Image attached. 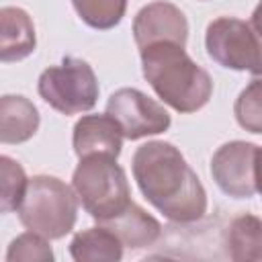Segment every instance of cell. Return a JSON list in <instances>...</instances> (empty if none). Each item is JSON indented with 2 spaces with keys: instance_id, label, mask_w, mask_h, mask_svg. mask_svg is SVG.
<instances>
[{
  "instance_id": "obj_1",
  "label": "cell",
  "mask_w": 262,
  "mask_h": 262,
  "mask_svg": "<svg viewBox=\"0 0 262 262\" xmlns=\"http://www.w3.org/2000/svg\"><path fill=\"white\" fill-rule=\"evenodd\" d=\"M131 170L145 201L168 221L194 223L205 217L207 190L176 145L158 139L139 145Z\"/></svg>"
},
{
  "instance_id": "obj_2",
  "label": "cell",
  "mask_w": 262,
  "mask_h": 262,
  "mask_svg": "<svg viewBox=\"0 0 262 262\" xmlns=\"http://www.w3.org/2000/svg\"><path fill=\"white\" fill-rule=\"evenodd\" d=\"M139 55L143 78L164 104L176 113L190 115L209 102L213 80L207 70L192 61L182 45L162 41L141 49Z\"/></svg>"
},
{
  "instance_id": "obj_3",
  "label": "cell",
  "mask_w": 262,
  "mask_h": 262,
  "mask_svg": "<svg viewBox=\"0 0 262 262\" xmlns=\"http://www.w3.org/2000/svg\"><path fill=\"white\" fill-rule=\"evenodd\" d=\"M78 203L74 186L55 176L37 174L29 178L25 199L16 213L27 229L47 239H61L76 225Z\"/></svg>"
},
{
  "instance_id": "obj_4",
  "label": "cell",
  "mask_w": 262,
  "mask_h": 262,
  "mask_svg": "<svg viewBox=\"0 0 262 262\" xmlns=\"http://www.w3.org/2000/svg\"><path fill=\"white\" fill-rule=\"evenodd\" d=\"M72 186L84 211L96 223L121 215L133 203L127 174L111 156L80 158L72 174Z\"/></svg>"
},
{
  "instance_id": "obj_5",
  "label": "cell",
  "mask_w": 262,
  "mask_h": 262,
  "mask_svg": "<svg viewBox=\"0 0 262 262\" xmlns=\"http://www.w3.org/2000/svg\"><path fill=\"white\" fill-rule=\"evenodd\" d=\"M37 92L53 111L61 115H78L94 108L100 88L88 61L66 55L59 66H49L41 72Z\"/></svg>"
},
{
  "instance_id": "obj_6",
  "label": "cell",
  "mask_w": 262,
  "mask_h": 262,
  "mask_svg": "<svg viewBox=\"0 0 262 262\" xmlns=\"http://www.w3.org/2000/svg\"><path fill=\"white\" fill-rule=\"evenodd\" d=\"M205 47L209 57L235 72L258 74L262 68V39L250 23L235 16H219L205 31Z\"/></svg>"
},
{
  "instance_id": "obj_7",
  "label": "cell",
  "mask_w": 262,
  "mask_h": 262,
  "mask_svg": "<svg viewBox=\"0 0 262 262\" xmlns=\"http://www.w3.org/2000/svg\"><path fill=\"white\" fill-rule=\"evenodd\" d=\"M106 113L121 125L125 139L160 135L170 129V113L137 88H119L106 100Z\"/></svg>"
},
{
  "instance_id": "obj_8",
  "label": "cell",
  "mask_w": 262,
  "mask_h": 262,
  "mask_svg": "<svg viewBox=\"0 0 262 262\" xmlns=\"http://www.w3.org/2000/svg\"><path fill=\"white\" fill-rule=\"evenodd\" d=\"M256 151L250 141H227L211 158V176L219 190L231 199H252L256 194Z\"/></svg>"
},
{
  "instance_id": "obj_9",
  "label": "cell",
  "mask_w": 262,
  "mask_h": 262,
  "mask_svg": "<svg viewBox=\"0 0 262 262\" xmlns=\"http://www.w3.org/2000/svg\"><path fill=\"white\" fill-rule=\"evenodd\" d=\"M133 39L135 45L141 49L172 41L182 47H186L188 41V20L184 12L166 0H156L145 4L133 18Z\"/></svg>"
},
{
  "instance_id": "obj_10",
  "label": "cell",
  "mask_w": 262,
  "mask_h": 262,
  "mask_svg": "<svg viewBox=\"0 0 262 262\" xmlns=\"http://www.w3.org/2000/svg\"><path fill=\"white\" fill-rule=\"evenodd\" d=\"M123 129L121 125L108 115H84L76 121L72 133L74 151L80 158L88 156H111L119 158L123 147Z\"/></svg>"
},
{
  "instance_id": "obj_11",
  "label": "cell",
  "mask_w": 262,
  "mask_h": 262,
  "mask_svg": "<svg viewBox=\"0 0 262 262\" xmlns=\"http://www.w3.org/2000/svg\"><path fill=\"white\" fill-rule=\"evenodd\" d=\"M37 47L35 25L27 10L18 6L0 8V59L20 61L29 57Z\"/></svg>"
},
{
  "instance_id": "obj_12",
  "label": "cell",
  "mask_w": 262,
  "mask_h": 262,
  "mask_svg": "<svg viewBox=\"0 0 262 262\" xmlns=\"http://www.w3.org/2000/svg\"><path fill=\"white\" fill-rule=\"evenodd\" d=\"M98 225H104L106 229H111L121 239V244L131 250H141V248L154 246L162 235L160 221L135 203H131L129 209H125L121 215H117L108 221H102Z\"/></svg>"
},
{
  "instance_id": "obj_13",
  "label": "cell",
  "mask_w": 262,
  "mask_h": 262,
  "mask_svg": "<svg viewBox=\"0 0 262 262\" xmlns=\"http://www.w3.org/2000/svg\"><path fill=\"white\" fill-rule=\"evenodd\" d=\"M41 117L37 106L20 94H4L0 98V141L25 143L39 129Z\"/></svg>"
},
{
  "instance_id": "obj_14",
  "label": "cell",
  "mask_w": 262,
  "mask_h": 262,
  "mask_svg": "<svg viewBox=\"0 0 262 262\" xmlns=\"http://www.w3.org/2000/svg\"><path fill=\"white\" fill-rule=\"evenodd\" d=\"M121 239L104 225L78 231L70 242V256L76 262H119L123 258Z\"/></svg>"
},
{
  "instance_id": "obj_15",
  "label": "cell",
  "mask_w": 262,
  "mask_h": 262,
  "mask_svg": "<svg viewBox=\"0 0 262 262\" xmlns=\"http://www.w3.org/2000/svg\"><path fill=\"white\" fill-rule=\"evenodd\" d=\"M225 252L235 262H262V219L237 215L225 231Z\"/></svg>"
},
{
  "instance_id": "obj_16",
  "label": "cell",
  "mask_w": 262,
  "mask_h": 262,
  "mask_svg": "<svg viewBox=\"0 0 262 262\" xmlns=\"http://www.w3.org/2000/svg\"><path fill=\"white\" fill-rule=\"evenodd\" d=\"M72 6L82 23L98 31H108L123 20L127 0H72Z\"/></svg>"
},
{
  "instance_id": "obj_17",
  "label": "cell",
  "mask_w": 262,
  "mask_h": 262,
  "mask_svg": "<svg viewBox=\"0 0 262 262\" xmlns=\"http://www.w3.org/2000/svg\"><path fill=\"white\" fill-rule=\"evenodd\" d=\"M0 211L12 213L25 199L29 178L25 174V168L10 156H0Z\"/></svg>"
},
{
  "instance_id": "obj_18",
  "label": "cell",
  "mask_w": 262,
  "mask_h": 262,
  "mask_svg": "<svg viewBox=\"0 0 262 262\" xmlns=\"http://www.w3.org/2000/svg\"><path fill=\"white\" fill-rule=\"evenodd\" d=\"M233 115L242 129L262 135V76H254L252 82L237 94Z\"/></svg>"
},
{
  "instance_id": "obj_19",
  "label": "cell",
  "mask_w": 262,
  "mask_h": 262,
  "mask_svg": "<svg viewBox=\"0 0 262 262\" xmlns=\"http://www.w3.org/2000/svg\"><path fill=\"white\" fill-rule=\"evenodd\" d=\"M53 258L49 239L31 229L16 235L6 250V262H51Z\"/></svg>"
},
{
  "instance_id": "obj_20",
  "label": "cell",
  "mask_w": 262,
  "mask_h": 262,
  "mask_svg": "<svg viewBox=\"0 0 262 262\" xmlns=\"http://www.w3.org/2000/svg\"><path fill=\"white\" fill-rule=\"evenodd\" d=\"M250 27H252V29H254V33L262 39V0L258 2V6H256V8H254V12H252Z\"/></svg>"
},
{
  "instance_id": "obj_21",
  "label": "cell",
  "mask_w": 262,
  "mask_h": 262,
  "mask_svg": "<svg viewBox=\"0 0 262 262\" xmlns=\"http://www.w3.org/2000/svg\"><path fill=\"white\" fill-rule=\"evenodd\" d=\"M256 192L262 196V147L256 151Z\"/></svg>"
},
{
  "instance_id": "obj_22",
  "label": "cell",
  "mask_w": 262,
  "mask_h": 262,
  "mask_svg": "<svg viewBox=\"0 0 262 262\" xmlns=\"http://www.w3.org/2000/svg\"><path fill=\"white\" fill-rule=\"evenodd\" d=\"M256 76H262V68H260V70H258V74H256Z\"/></svg>"
}]
</instances>
